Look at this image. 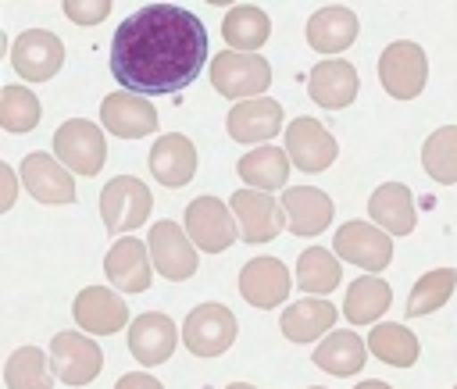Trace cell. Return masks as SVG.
Segmentation results:
<instances>
[{
    "label": "cell",
    "instance_id": "1",
    "mask_svg": "<svg viewBox=\"0 0 457 389\" xmlns=\"http://www.w3.org/2000/svg\"><path fill=\"white\" fill-rule=\"evenodd\" d=\"M207 61L204 21L179 4L132 11L111 39V71L125 93L161 96L186 89Z\"/></svg>",
    "mask_w": 457,
    "mask_h": 389
},
{
    "label": "cell",
    "instance_id": "2",
    "mask_svg": "<svg viewBox=\"0 0 457 389\" xmlns=\"http://www.w3.org/2000/svg\"><path fill=\"white\" fill-rule=\"evenodd\" d=\"M211 86L228 100H257L271 86V64L261 54L221 50L211 57Z\"/></svg>",
    "mask_w": 457,
    "mask_h": 389
},
{
    "label": "cell",
    "instance_id": "3",
    "mask_svg": "<svg viewBox=\"0 0 457 389\" xmlns=\"http://www.w3.org/2000/svg\"><path fill=\"white\" fill-rule=\"evenodd\" d=\"M378 82L396 100H414L428 82V61L425 50L411 39H396L378 57Z\"/></svg>",
    "mask_w": 457,
    "mask_h": 389
},
{
    "label": "cell",
    "instance_id": "4",
    "mask_svg": "<svg viewBox=\"0 0 457 389\" xmlns=\"http://www.w3.org/2000/svg\"><path fill=\"white\" fill-rule=\"evenodd\" d=\"M54 150H57V161L71 171V175H96L104 168V157H107V143H104V132L86 121V118H68L57 125L54 132Z\"/></svg>",
    "mask_w": 457,
    "mask_h": 389
},
{
    "label": "cell",
    "instance_id": "5",
    "mask_svg": "<svg viewBox=\"0 0 457 389\" xmlns=\"http://www.w3.org/2000/svg\"><path fill=\"white\" fill-rule=\"evenodd\" d=\"M154 196L143 186V178L132 175H118L104 186L100 193V218L107 225V232H132L150 218Z\"/></svg>",
    "mask_w": 457,
    "mask_h": 389
},
{
    "label": "cell",
    "instance_id": "6",
    "mask_svg": "<svg viewBox=\"0 0 457 389\" xmlns=\"http://www.w3.org/2000/svg\"><path fill=\"white\" fill-rule=\"evenodd\" d=\"M186 232L204 253H221L239 239V225L228 203L218 196H196L186 207Z\"/></svg>",
    "mask_w": 457,
    "mask_h": 389
},
{
    "label": "cell",
    "instance_id": "7",
    "mask_svg": "<svg viewBox=\"0 0 457 389\" xmlns=\"http://www.w3.org/2000/svg\"><path fill=\"white\" fill-rule=\"evenodd\" d=\"M182 343L196 357H218L236 343V314L225 303H200L182 325Z\"/></svg>",
    "mask_w": 457,
    "mask_h": 389
},
{
    "label": "cell",
    "instance_id": "8",
    "mask_svg": "<svg viewBox=\"0 0 457 389\" xmlns=\"http://www.w3.org/2000/svg\"><path fill=\"white\" fill-rule=\"evenodd\" d=\"M228 207L236 214L239 239H246V243H271L289 225L286 211H282V200H275L268 193H257V189H236L228 196Z\"/></svg>",
    "mask_w": 457,
    "mask_h": 389
},
{
    "label": "cell",
    "instance_id": "9",
    "mask_svg": "<svg viewBox=\"0 0 457 389\" xmlns=\"http://www.w3.org/2000/svg\"><path fill=\"white\" fill-rule=\"evenodd\" d=\"M336 253L375 275L393 261V236L382 232L375 221H346L336 232Z\"/></svg>",
    "mask_w": 457,
    "mask_h": 389
},
{
    "label": "cell",
    "instance_id": "10",
    "mask_svg": "<svg viewBox=\"0 0 457 389\" xmlns=\"http://www.w3.org/2000/svg\"><path fill=\"white\" fill-rule=\"evenodd\" d=\"M50 364H54V375L64 385H86V382H93L100 375L104 353L82 332H57L50 339Z\"/></svg>",
    "mask_w": 457,
    "mask_h": 389
},
{
    "label": "cell",
    "instance_id": "11",
    "mask_svg": "<svg viewBox=\"0 0 457 389\" xmlns=\"http://www.w3.org/2000/svg\"><path fill=\"white\" fill-rule=\"evenodd\" d=\"M64 64V43L46 29H29L11 43V68L29 82H46Z\"/></svg>",
    "mask_w": 457,
    "mask_h": 389
},
{
    "label": "cell",
    "instance_id": "12",
    "mask_svg": "<svg viewBox=\"0 0 457 389\" xmlns=\"http://www.w3.org/2000/svg\"><path fill=\"white\" fill-rule=\"evenodd\" d=\"M286 153L300 171H325L336 161L339 146L318 118H293L286 125Z\"/></svg>",
    "mask_w": 457,
    "mask_h": 389
},
{
    "label": "cell",
    "instance_id": "13",
    "mask_svg": "<svg viewBox=\"0 0 457 389\" xmlns=\"http://www.w3.org/2000/svg\"><path fill=\"white\" fill-rule=\"evenodd\" d=\"M146 246H150V261L154 268L171 278V282H182L196 271V250H193V239L186 236V228H179L175 221H157L146 236Z\"/></svg>",
    "mask_w": 457,
    "mask_h": 389
},
{
    "label": "cell",
    "instance_id": "14",
    "mask_svg": "<svg viewBox=\"0 0 457 389\" xmlns=\"http://www.w3.org/2000/svg\"><path fill=\"white\" fill-rule=\"evenodd\" d=\"M21 182H25V189L39 203L61 207V203H71L75 200V175L57 157H50L43 150L25 153V161H21Z\"/></svg>",
    "mask_w": 457,
    "mask_h": 389
},
{
    "label": "cell",
    "instance_id": "15",
    "mask_svg": "<svg viewBox=\"0 0 457 389\" xmlns=\"http://www.w3.org/2000/svg\"><path fill=\"white\" fill-rule=\"evenodd\" d=\"M100 121L107 132L121 136V139H139V136H150L157 128V111L146 96H136V93H111L104 96L100 103Z\"/></svg>",
    "mask_w": 457,
    "mask_h": 389
},
{
    "label": "cell",
    "instance_id": "16",
    "mask_svg": "<svg viewBox=\"0 0 457 389\" xmlns=\"http://www.w3.org/2000/svg\"><path fill=\"white\" fill-rule=\"evenodd\" d=\"M289 286H293V278H289V271H286V264L278 257H253L239 271V293H243V300L253 303V307H261V310L278 307L286 300Z\"/></svg>",
    "mask_w": 457,
    "mask_h": 389
},
{
    "label": "cell",
    "instance_id": "17",
    "mask_svg": "<svg viewBox=\"0 0 457 389\" xmlns=\"http://www.w3.org/2000/svg\"><path fill=\"white\" fill-rule=\"evenodd\" d=\"M71 318L93 332V335H114L118 328H125L129 321V307L125 300L114 293V289H104V286H86L75 303H71Z\"/></svg>",
    "mask_w": 457,
    "mask_h": 389
},
{
    "label": "cell",
    "instance_id": "18",
    "mask_svg": "<svg viewBox=\"0 0 457 389\" xmlns=\"http://www.w3.org/2000/svg\"><path fill=\"white\" fill-rule=\"evenodd\" d=\"M175 343H179L175 321L168 314H161V310H146V314L132 318V325H129V350L146 368L164 364L171 357Z\"/></svg>",
    "mask_w": 457,
    "mask_h": 389
},
{
    "label": "cell",
    "instance_id": "19",
    "mask_svg": "<svg viewBox=\"0 0 457 389\" xmlns=\"http://www.w3.org/2000/svg\"><path fill=\"white\" fill-rule=\"evenodd\" d=\"M150 246H143L136 236H121L107 257H104V271L107 278L114 282V289H125V293H143L150 289Z\"/></svg>",
    "mask_w": 457,
    "mask_h": 389
},
{
    "label": "cell",
    "instance_id": "20",
    "mask_svg": "<svg viewBox=\"0 0 457 389\" xmlns=\"http://www.w3.org/2000/svg\"><path fill=\"white\" fill-rule=\"evenodd\" d=\"M225 128L236 143H264L282 128V107L271 96H257V100H243L228 111Z\"/></svg>",
    "mask_w": 457,
    "mask_h": 389
},
{
    "label": "cell",
    "instance_id": "21",
    "mask_svg": "<svg viewBox=\"0 0 457 389\" xmlns=\"http://www.w3.org/2000/svg\"><path fill=\"white\" fill-rule=\"evenodd\" d=\"M150 175L168 186V189H179L186 186L193 175H196V146L182 136V132H168L154 143L150 150Z\"/></svg>",
    "mask_w": 457,
    "mask_h": 389
},
{
    "label": "cell",
    "instance_id": "22",
    "mask_svg": "<svg viewBox=\"0 0 457 389\" xmlns=\"http://www.w3.org/2000/svg\"><path fill=\"white\" fill-rule=\"evenodd\" d=\"M307 93L318 107L339 111L357 96V68L350 61H318L307 79Z\"/></svg>",
    "mask_w": 457,
    "mask_h": 389
},
{
    "label": "cell",
    "instance_id": "23",
    "mask_svg": "<svg viewBox=\"0 0 457 389\" xmlns=\"http://www.w3.org/2000/svg\"><path fill=\"white\" fill-rule=\"evenodd\" d=\"M282 211L293 236H318L332 221V200L314 186H289L282 193Z\"/></svg>",
    "mask_w": 457,
    "mask_h": 389
},
{
    "label": "cell",
    "instance_id": "24",
    "mask_svg": "<svg viewBox=\"0 0 457 389\" xmlns=\"http://www.w3.org/2000/svg\"><path fill=\"white\" fill-rule=\"evenodd\" d=\"M368 214L389 236L414 232V196L403 182H382L368 200Z\"/></svg>",
    "mask_w": 457,
    "mask_h": 389
},
{
    "label": "cell",
    "instance_id": "25",
    "mask_svg": "<svg viewBox=\"0 0 457 389\" xmlns=\"http://www.w3.org/2000/svg\"><path fill=\"white\" fill-rule=\"evenodd\" d=\"M357 39V14L350 7H321L311 14L307 21V43L318 50V54H339L346 50L350 43Z\"/></svg>",
    "mask_w": 457,
    "mask_h": 389
},
{
    "label": "cell",
    "instance_id": "26",
    "mask_svg": "<svg viewBox=\"0 0 457 389\" xmlns=\"http://www.w3.org/2000/svg\"><path fill=\"white\" fill-rule=\"evenodd\" d=\"M336 325V307L321 296H307V300H296L282 310L278 318V328L286 339L293 343H314L318 335H325L328 328Z\"/></svg>",
    "mask_w": 457,
    "mask_h": 389
},
{
    "label": "cell",
    "instance_id": "27",
    "mask_svg": "<svg viewBox=\"0 0 457 389\" xmlns=\"http://www.w3.org/2000/svg\"><path fill=\"white\" fill-rule=\"evenodd\" d=\"M239 178L257 189V193H268V189H289L286 178H289V153L282 146H257L250 153L239 157L236 164Z\"/></svg>",
    "mask_w": 457,
    "mask_h": 389
},
{
    "label": "cell",
    "instance_id": "28",
    "mask_svg": "<svg viewBox=\"0 0 457 389\" xmlns=\"http://www.w3.org/2000/svg\"><path fill=\"white\" fill-rule=\"evenodd\" d=\"M368 360V343L357 332H328L318 346H314V364L336 378L343 375H357Z\"/></svg>",
    "mask_w": 457,
    "mask_h": 389
},
{
    "label": "cell",
    "instance_id": "29",
    "mask_svg": "<svg viewBox=\"0 0 457 389\" xmlns=\"http://www.w3.org/2000/svg\"><path fill=\"white\" fill-rule=\"evenodd\" d=\"M389 303H393V289L382 278H375V275H361V278H353L346 286L343 314L353 325H371V321H378L389 310Z\"/></svg>",
    "mask_w": 457,
    "mask_h": 389
},
{
    "label": "cell",
    "instance_id": "30",
    "mask_svg": "<svg viewBox=\"0 0 457 389\" xmlns=\"http://www.w3.org/2000/svg\"><path fill=\"white\" fill-rule=\"evenodd\" d=\"M221 36L228 43V50H239V54H257L264 46V39L271 36V21L261 7L253 4H239L225 14L221 21Z\"/></svg>",
    "mask_w": 457,
    "mask_h": 389
},
{
    "label": "cell",
    "instance_id": "31",
    "mask_svg": "<svg viewBox=\"0 0 457 389\" xmlns=\"http://www.w3.org/2000/svg\"><path fill=\"white\" fill-rule=\"evenodd\" d=\"M368 350H371V357H378L393 368H411L421 353L418 335L407 325H396V321H378L368 335Z\"/></svg>",
    "mask_w": 457,
    "mask_h": 389
},
{
    "label": "cell",
    "instance_id": "32",
    "mask_svg": "<svg viewBox=\"0 0 457 389\" xmlns=\"http://www.w3.org/2000/svg\"><path fill=\"white\" fill-rule=\"evenodd\" d=\"M339 278H343V268H339V261L328 250L311 246V250L300 253V261H296V286L303 293L325 296V293H332L339 286Z\"/></svg>",
    "mask_w": 457,
    "mask_h": 389
},
{
    "label": "cell",
    "instance_id": "33",
    "mask_svg": "<svg viewBox=\"0 0 457 389\" xmlns=\"http://www.w3.org/2000/svg\"><path fill=\"white\" fill-rule=\"evenodd\" d=\"M457 289V268H436L428 275H421L411 289V300H407V318H421V314H432L439 310Z\"/></svg>",
    "mask_w": 457,
    "mask_h": 389
},
{
    "label": "cell",
    "instance_id": "34",
    "mask_svg": "<svg viewBox=\"0 0 457 389\" xmlns=\"http://www.w3.org/2000/svg\"><path fill=\"white\" fill-rule=\"evenodd\" d=\"M4 382H7V389H50L54 385V375L46 368L43 350L18 346L7 357V364H4Z\"/></svg>",
    "mask_w": 457,
    "mask_h": 389
},
{
    "label": "cell",
    "instance_id": "35",
    "mask_svg": "<svg viewBox=\"0 0 457 389\" xmlns=\"http://www.w3.org/2000/svg\"><path fill=\"white\" fill-rule=\"evenodd\" d=\"M421 164H425V171L436 182H443V186H453L457 182V125H443V128H436L425 139Z\"/></svg>",
    "mask_w": 457,
    "mask_h": 389
},
{
    "label": "cell",
    "instance_id": "36",
    "mask_svg": "<svg viewBox=\"0 0 457 389\" xmlns=\"http://www.w3.org/2000/svg\"><path fill=\"white\" fill-rule=\"evenodd\" d=\"M0 125L7 132H29L39 125V100L25 86H4L0 93Z\"/></svg>",
    "mask_w": 457,
    "mask_h": 389
},
{
    "label": "cell",
    "instance_id": "37",
    "mask_svg": "<svg viewBox=\"0 0 457 389\" xmlns=\"http://www.w3.org/2000/svg\"><path fill=\"white\" fill-rule=\"evenodd\" d=\"M64 14L75 21V25H96L111 14V4L107 0H68L64 4Z\"/></svg>",
    "mask_w": 457,
    "mask_h": 389
},
{
    "label": "cell",
    "instance_id": "38",
    "mask_svg": "<svg viewBox=\"0 0 457 389\" xmlns=\"http://www.w3.org/2000/svg\"><path fill=\"white\" fill-rule=\"evenodd\" d=\"M114 389H164L154 375H143V371H132V375H121L114 382Z\"/></svg>",
    "mask_w": 457,
    "mask_h": 389
},
{
    "label": "cell",
    "instance_id": "39",
    "mask_svg": "<svg viewBox=\"0 0 457 389\" xmlns=\"http://www.w3.org/2000/svg\"><path fill=\"white\" fill-rule=\"evenodd\" d=\"M0 178H4V200H0V211H7L14 203V171L7 164H0Z\"/></svg>",
    "mask_w": 457,
    "mask_h": 389
},
{
    "label": "cell",
    "instance_id": "40",
    "mask_svg": "<svg viewBox=\"0 0 457 389\" xmlns=\"http://www.w3.org/2000/svg\"><path fill=\"white\" fill-rule=\"evenodd\" d=\"M353 389H393V385H386V382H375V378H371V382H361V385H353Z\"/></svg>",
    "mask_w": 457,
    "mask_h": 389
},
{
    "label": "cell",
    "instance_id": "41",
    "mask_svg": "<svg viewBox=\"0 0 457 389\" xmlns=\"http://www.w3.org/2000/svg\"><path fill=\"white\" fill-rule=\"evenodd\" d=\"M225 389H253L250 382H232V385H225Z\"/></svg>",
    "mask_w": 457,
    "mask_h": 389
},
{
    "label": "cell",
    "instance_id": "42",
    "mask_svg": "<svg viewBox=\"0 0 457 389\" xmlns=\"http://www.w3.org/2000/svg\"><path fill=\"white\" fill-rule=\"evenodd\" d=\"M311 389H321V385H311Z\"/></svg>",
    "mask_w": 457,
    "mask_h": 389
},
{
    "label": "cell",
    "instance_id": "43",
    "mask_svg": "<svg viewBox=\"0 0 457 389\" xmlns=\"http://www.w3.org/2000/svg\"><path fill=\"white\" fill-rule=\"evenodd\" d=\"M453 389H457V385H453Z\"/></svg>",
    "mask_w": 457,
    "mask_h": 389
}]
</instances>
